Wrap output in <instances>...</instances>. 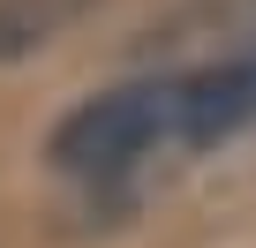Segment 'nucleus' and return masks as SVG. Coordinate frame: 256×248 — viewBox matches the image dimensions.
<instances>
[{
  "mask_svg": "<svg viewBox=\"0 0 256 248\" xmlns=\"http://www.w3.org/2000/svg\"><path fill=\"white\" fill-rule=\"evenodd\" d=\"M158 143H181V75H144L76 98L46 136V166L68 181H113Z\"/></svg>",
  "mask_w": 256,
  "mask_h": 248,
  "instance_id": "1",
  "label": "nucleus"
},
{
  "mask_svg": "<svg viewBox=\"0 0 256 248\" xmlns=\"http://www.w3.org/2000/svg\"><path fill=\"white\" fill-rule=\"evenodd\" d=\"M256 120V60L181 75V143H218Z\"/></svg>",
  "mask_w": 256,
  "mask_h": 248,
  "instance_id": "2",
  "label": "nucleus"
},
{
  "mask_svg": "<svg viewBox=\"0 0 256 248\" xmlns=\"http://www.w3.org/2000/svg\"><path fill=\"white\" fill-rule=\"evenodd\" d=\"M76 15V0H0V60H23L38 45H53Z\"/></svg>",
  "mask_w": 256,
  "mask_h": 248,
  "instance_id": "3",
  "label": "nucleus"
}]
</instances>
